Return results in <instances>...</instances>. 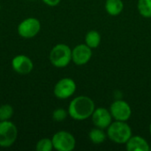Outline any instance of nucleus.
I'll list each match as a JSON object with an SVG mask.
<instances>
[{"mask_svg":"<svg viewBox=\"0 0 151 151\" xmlns=\"http://www.w3.org/2000/svg\"><path fill=\"white\" fill-rule=\"evenodd\" d=\"M95 111V103L86 96L75 97L69 104L68 114L75 120H85L92 116Z\"/></svg>","mask_w":151,"mask_h":151,"instance_id":"obj_1","label":"nucleus"},{"mask_svg":"<svg viewBox=\"0 0 151 151\" xmlns=\"http://www.w3.org/2000/svg\"><path fill=\"white\" fill-rule=\"evenodd\" d=\"M107 135L118 144H126L132 136V129L126 121L116 120L108 127Z\"/></svg>","mask_w":151,"mask_h":151,"instance_id":"obj_2","label":"nucleus"},{"mask_svg":"<svg viewBox=\"0 0 151 151\" xmlns=\"http://www.w3.org/2000/svg\"><path fill=\"white\" fill-rule=\"evenodd\" d=\"M50 63L58 68L65 67L72 61V50L66 44H57L52 48L50 53Z\"/></svg>","mask_w":151,"mask_h":151,"instance_id":"obj_3","label":"nucleus"},{"mask_svg":"<svg viewBox=\"0 0 151 151\" xmlns=\"http://www.w3.org/2000/svg\"><path fill=\"white\" fill-rule=\"evenodd\" d=\"M17 127L9 121H0V147L8 148L11 147L17 139Z\"/></svg>","mask_w":151,"mask_h":151,"instance_id":"obj_4","label":"nucleus"},{"mask_svg":"<svg viewBox=\"0 0 151 151\" xmlns=\"http://www.w3.org/2000/svg\"><path fill=\"white\" fill-rule=\"evenodd\" d=\"M53 148L58 151H71L75 148L76 141L73 135L65 131H59L52 137Z\"/></svg>","mask_w":151,"mask_h":151,"instance_id":"obj_5","label":"nucleus"},{"mask_svg":"<svg viewBox=\"0 0 151 151\" xmlns=\"http://www.w3.org/2000/svg\"><path fill=\"white\" fill-rule=\"evenodd\" d=\"M76 91V83L71 78H63L54 87V95L59 99H66Z\"/></svg>","mask_w":151,"mask_h":151,"instance_id":"obj_6","label":"nucleus"},{"mask_svg":"<svg viewBox=\"0 0 151 151\" xmlns=\"http://www.w3.org/2000/svg\"><path fill=\"white\" fill-rule=\"evenodd\" d=\"M41 29V23L35 18H27L18 26V34L23 38H32L35 36Z\"/></svg>","mask_w":151,"mask_h":151,"instance_id":"obj_7","label":"nucleus"},{"mask_svg":"<svg viewBox=\"0 0 151 151\" xmlns=\"http://www.w3.org/2000/svg\"><path fill=\"white\" fill-rule=\"evenodd\" d=\"M110 112L112 118L118 121H127L132 115L130 105L123 100L113 102L111 105Z\"/></svg>","mask_w":151,"mask_h":151,"instance_id":"obj_8","label":"nucleus"},{"mask_svg":"<svg viewBox=\"0 0 151 151\" xmlns=\"http://www.w3.org/2000/svg\"><path fill=\"white\" fill-rule=\"evenodd\" d=\"M92 57L91 48L85 44H79L72 50V60L77 65L87 64Z\"/></svg>","mask_w":151,"mask_h":151,"instance_id":"obj_9","label":"nucleus"},{"mask_svg":"<svg viewBox=\"0 0 151 151\" xmlns=\"http://www.w3.org/2000/svg\"><path fill=\"white\" fill-rule=\"evenodd\" d=\"M91 117L93 124L98 128L105 129L108 128V127L111 124L112 116L110 111H108L105 108L96 109Z\"/></svg>","mask_w":151,"mask_h":151,"instance_id":"obj_10","label":"nucleus"},{"mask_svg":"<svg viewBox=\"0 0 151 151\" xmlns=\"http://www.w3.org/2000/svg\"><path fill=\"white\" fill-rule=\"evenodd\" d=\"M12 69L19 74H28L33 70L32 60L25 55H18L12 60Z\"/></svg>","mask_w":151,"mask_h":151,"instance_id":"obj_11","label":"nucleus"},{"mask_svg":"<svg viewBox=\"0 0 151 151\" xmlns=\"http://www.w3.org/2000/svg\"><path fill=\"white\" fill-rule=\"evenodd\" d=\"M126 148L128 151H149L150 150L149 143L142 136H131L127 142Z\"/></svg>","mask_w":151,"mask_h":151,"instance_id":"obj_12","label":"nucleus"},{"mask_svg":"<svg viewBox=\"0 0 151 151\" xmlns=\"http://www.w3.org/2000/svg\"><path fill=\"white\" fill-rule=\"evenodd\" d=\"M123 9L124 4L122 0H106L105 2V10L111 16L120 14Z\"/></svg>","mask_w":151,"mask_h":151,"instance_id":"obj_13","label":"nucleus"},{"mask_svg":"<svg viewBox=\"0 0 151 151\" xmlns=\"http://www.w3.org/2000/svg\"><path fill=\"white\" fill-rule=\"evenodd\" d=\"M85 42L86 44L90 47L91 49L97 48L101 42V35L96 30H91L88 33H87L85 36Z\"/></svg>","mask_w":151,"mask_h":151,"instance_id":"obj_14","label":"nucleus"},{"mask_svg":"<svg viewBox=\"0 0 151 151\" xmlns=\"http://www.w3.org/2000/svg\"><path fill=\"white\" fill-rule=\"evenodd\" d=\"M88 136H89L90 141L95 144L103 143L106 139V134H104L103 129L98 128V127L91 129V131L89 132Z\"/></svg>","mask_w":151,"mask_h":151,"instance_id":"obj_15","label":"nucleus"},{"mask_svg":"<svg viewBox=\"0 0 151 151\" xmlns=\"http://www.w3.org/2000/svg\"><path fill=\"white\" fill-rule=\"evenodd\" d=\"M138 11L144 18H151V0H139Z\"/></svg>","mask_w":151,"mask_h":151,"instance_id":"obj_16","label":"nucleus"},{"mask_svg":"<svg viewBox=\"0 0 151 151\" xmlns=\"http://www.w3.org/2000/svg\"><path fill=\"white\" fill-rule=\"evenodd\" d=\"M13 115V108L10 104H3L0 106V121L9 120Z\"/></svg>","mask_w":151,"mask_h":151,"instance_id":"obj_17","label":"nucleus"},{"mask_svg":"<svg viewBox=\"0 0 151 151\" xmlns=\"http://www.w3.org/2000/svg\"><path fill=\"white\" fill-rule=\"evenodd\" d=\"M36 150L37 151H51L53 148L52 140L48 138H43L40 140L36 144Z\"/></svg>","mask_w":151,"mask_h":151,"instance_id":"obj_18","label":"nucleus"},{"mask_svg":"<svg viewBox=\"0 0 151 151\" xmlns=\"http://www.w3.org/2000/svg\"><path fill=\"white\" fill-rule=\"evenodd\" d=\"M67 115H68V112L65 109H63V108H58V109H56L53 111V113H52V119L55 121H57V122H61V121H63V120H65L66 119Z\"/></svg>","mask_w":151,"mask_h":151,"instance_id":"obj_19","label":"nucleus"},{"mask_svg":"<svg viewBox=\"0 0 151 151\" xmlns=\"http://www.w3.org/2000/svg\"><path fill=\"white\" fill-rule=\"evenodd\" d=\"M47 5L50 6H56L60 3V0H42Z\"/></svg>","mask_w":151,"mask_h":151,"instance_id":"obj_20","label":"nucleus"},{"mask_svg":"<svg viewBox=\"0 0 151 151\" xmlns=\"http://www.w3.org/2000/svg\"><path fill=\"white\" fill-rule=\"evenodd\" d=\"M150 134H151V123H150Z\"/></svg>","mask_w":151,"mask_h":151,"instance_id":"obj_21","label":"nucleus"},{"mask_svg":"<svg viewBox=\"0 0 151 151\" xmlns=\"http://www.w3.org/2000/svg\"><path fill=\"white\" fill-rule=\"evenodd\" d=\"M0 8H1V6H0Z\"/></svg>","mask_w":151,"mask_h":151,"instance_id":"obj_22","label":"nucleus"}]
</instances>
